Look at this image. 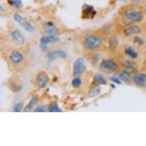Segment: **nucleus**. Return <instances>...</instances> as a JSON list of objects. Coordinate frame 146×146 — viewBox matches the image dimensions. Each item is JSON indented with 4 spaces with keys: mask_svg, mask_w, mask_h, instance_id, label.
Segmentation results:
<instances>
[{
    "mask_svg": "<svg viewBox=\"0 0 146 146\" xmlns=\"http://www.w3.org/2000/svg\"><path fill=\"white\" fill-rule=\"evenodd\" d=\"M124 16L133 22H140L143 19L142 12L135 7H129L125 10Z\"/></svg>",
    "mask_w": 146,
    "mask_h": 146,
    "instance_id": "obj_1",
    "label": "nucleus"
},
{
    "mask_svg": "<svg viewBox=\"0 0 146 146\" xmlns=\"http://www.w3.org/2000/svg\"><path fill=\"white\" fill-rule=\"evenodd\" d=\"M123 1H126V0H123Z\"/></svg>",
    "mask_w": 146,
    "mask_h": 146,
    "instance_id": "obj_31",
    "label": "nucleus"
},
{
    "mask_svg": "<svg viewBox=\"0 0 146 146\" xmlns=\"http://www.w3.org/2000/svg\"><path fill=\"white\" fill-rule=\"evenodd\" d=\"M10 58L14 63L19 64L21 62L23 58V56L20 52L15 50L12 52L10 56Z\"/></svg>",
    "mask_w": 146,
    "mask_h": 146,
    "instance_id": "obj_13",
    "label": "nucleus"
},
{
    "mask_svg": "<svg viewBox=\"0 0 146 146\" xmlns=\"http://www.w3.org/2000/svg\"><path fill=\"white\" fill-rule=\"evenodd\" d=\"M83 15L86 19L92 18L95 15H96V12L94 11L93 7L85 5L83 7Z\"/></svg>",
    "mask_w": 146,
    "mask_h": 146,
    "instance_id": "obj_11",
    "label": "nucleus"
},
{
    "mask_svg": "<svg viewBox=\"0 0 146 146\" xmlns=\"http://www.w3.org/2000/svg\"><path fill=\"white\" fill-rule=\"evenodd\" d=\"M110 80L116 84H121V82L120 80V79L119 78H116V77H111L110 78Z\"/></svg>",
    "mask_w": 146,
    "mask_h": 146,
    "instance_id": "obj_27",
    "label": "nucleus"
},
{
    "mask_svg": "<svg viewBox=\"0 0 146 146\" xmlns=\"http://www.w3.org/2000/svg\"><path fill=\"white\" fill-rule=\"evenodd\" d=\"M133 41L135 44H136L139 46H141L144 44V41L139 37H135L134 38Z\"/></svg>",
    "mask_w": 146,
    "mask_h": 146,
    "instance_id": "obj_24",
    "label": "nucleus"
},
{
    "mask_svg": "<svg viewBox=\"0 0 146 146\" xmlns=\"http://www.w3.org/2000/svg\"><path fill=\"white\" fill-rule=\"evenodd\" d=\"M40 48L41 49V50L42 52H45L48 50V46H46V45L45 44H41V45H40Z\"/></svg>",
    "mask_w": 146,
    "mask_h": 146,
    "instance_id": "obj_28",
    "label": "nucleus"
},
{
    "mask_svg": "<svg viewBox=\"0 0 146 146\" xmlns=\"http://www.w3.org/2000/svg\"><path fill=\"white\" fill-rule=\"evenodd\" d=\"M59 39L54 36H43L40 39L41 44L47 45L48 44L54 43L58 41Z\"/></svg>",
    "mask_w": 146,
    "mask_h": 146,
    "instance_id": "obj_14",
    "label": "nucleus"
},
{
    "mask_svg": "<svg viewBox=\"0 0 146 146\" xmlns=\"http://www.w3.org/2000/svg\"><path fill=\"white\" fill-rule=\"evenodd\" d=\"M100 92V90L99 88L98 87H93L92 88H91L89 92H88V96L91 98H94L96 96H97L98 95H99Z\"/></svg>",
    "mask_w": 146,
    "mask_h": 146,
    "instance_id": "obj_20",
    "label": "nucleus"
},
{
    "mask_svg": "<svg viewBox=\"0 0 146 146\" xmlns=\"http://www.w3.org/2000/svg\"><path fill=\"white\" fill-rule=\"evenodd\" d=\"M86 69L84 61L83 58H78L74 65V76L75 78H79L80 76Z\"/></svg>",
    "mask_w": 146,
    "mask_h": 146,
    "instance_id": "obj_3",
    "label": "nucleus"
},
{
    "mask_svg": "<svg viewBox=\"0 0 146 146\" xmlns=\"http://www.w3.org/2000/svg\"><path fill=\"white\" fill-rule=\"evenodd\" d=\"M141 2V0H131V3L133 5H137Z\"/></svg>",
    "mask_w": 146,
    "mask_h": 146,
    "instance_id": "obj_30",
    "label": "nucleus"
},
{
    "mask_svg": "<svg viewBox=\"0 0 146 146\" xmlns=\"http://www.w3.org/2000/svg\"><path fill=\"white\" fill-rule=\"evenodd\" d=\"M101 44V39L95 35L87 36L84 40V46L89 49H95L100 46Z\"/></svg>",
    "mask_w": 146,
    "mask_h": 146,
    "instance_id": "obj_2",
    "label": "nucleus"
},
{
    "mask_svg": "<svg viewBox=\"0 0 146 146\" xmlns=\"http://www.w3.org/2000/svg\"><path fill=\"white\" fill-rule=\"evenodd\" d=\"M117 64L112 60H104L100 65V69L104 73H110L116 70Z\"/></svg>",
    "mask_w": 146,
    "mask_h": 146,
    "instance_id": "obj_4",
    "label": "nucleus"
},
{
    "mask_svg": "<svg viewBox=\"0 0 146 146\" xmlns=\"http://www.w3.org/2000/svg\"><path fill=\"white\" fill-rule=\"evenodd\" d=\"M141 32L140 28L137 25H131L126 28L124 31V33L125 36H130L134 35L139 34Z\"/></svg>",
    "mask_w": 146,
    "mask_h": 146,
    "instance_id": "obj_12",
    "label": "nucleus"
},
{
    "mask_svg": "<svg viewBox=\"0 0 146 146\" xmlns=\"http://www.w3.org/2000/svg\"><path fill=\"white\" fill-rule=\"evenodd\" d=\"M94 82L102 85H106L107 83L106 80L101 74H97L95 75L94 79Z\"/></svg>",
    "mask_w": 146,
    "mask_h": 146,
    "instance_id": "obj_16",
    "label": "nucleus"
},
{
    "mask_svg": "<svg viewBox=\"0 0 146 146\" xmlns=\"http://www.w3.org/2000/svg\"><path fill=\"white\" fill-rule=\"evenodd\" d=\"M13 18L15 21L19 23L27 31L29 32H32L33 31L34 28L32 25L19 13H15L13 16Z\"/></svg>",
    "mask_w": 146,
    "mask_h": 146,
    "instance_id": "obj_5",
    "label": "nucleus"
},
{
    "mask_svg": "<svg viewBox=\"0 0 146 146\" xmlns=\"http://www.w3.org/2000/svg\"><path fill=\"white\" fill-rule=\"evenodd\" d=\"M38 100V98L37 96H33L32 99L31 100V101L29 102V103L26 106V107L24 108V112H28L29 111H31L35 106V104L37 103Z\"/></svg>",
    "mask_w": 146,
    "mask_h": 146,
    "instance_id": "obj_15",
    "label": "nucleus"
},
{
    "mask_svg": "<svg viewBox=\"0 0 146 146\" xmlns=\"http://www.w3.org/2000/svg\"><path fill=\"white\" fill-rule=\"evenodd\" d=\"M133 81L135 85L140 88L146 87V74H137L133 77Z\"/></svg>",
    "mask_w": 146,
    "mask_h": 146,
    "instance_id": "obj_8",
    "label": "nucleus"
},
{
    "mask_svg": "<svg viewBox=\"0 0 146 146\" xmlns=\"http://www.w3.org/2000/svg\"><path fill=\"white\" fill-rule=\"evenodd\" d=\"M124 69H125L124 71L127 72L129 74H131V73H132L134 70L133 68L131 65H130V64H125L124 65Z\"/></svg>",
    "mask_w": 146,
    "mask_h": 146,
    "instance_id": "obj_25",
    "label": "nucleus"
},
{
    "mask_svg": "<svg viewBox=\"0 0 146 146\" xmlns=\"http://www.w3.org/2000/svg\"><path fill=\"white\" fill-rule=\"evenodd\" d=\"M42 26L44 31L50 36L58 35V31L54 24L51 21H44L42 23Z\"/></svg>",
    "mask_w": 146,
    "mask_h": 146,
    "instance_id": "obj_6",
    "label": "nucleus"
},
{
    "mask_svg": "<svg viewBox=\"0 0 146 146\" xmlns=\"http://www.w3.org/2000/svg\"><path fill=\"white\" fill-rule=\"evenodd\" d=\"M66 56V53L60 50L49 52L46 54V57L50 61H53L57 58H65Z\"/></svg>",
    "mask_w": 146,
    "mask_h": 146,
    "instance_id": "obj_9",
    "label": "nucleus"
},
{
    "mask_svg": "<svg viewBox=\"0 0 146 146\" xmlns=\"http://www.w3.org/2000/svg\"><path fill=\"white\" fill-rule=\"evenodd\" d=\"M9 4L15 8H19L22 6L21 0H9Z\"/></svg>",
    "mask_w": 146,
    "mask_h": 146,
    "instance_id": "obj_21",
    "label": "nucleus"
},
{
    "mask_svg": "<svg viewBox=\"0 0 146 146\" xmlns=\"http://www.w3.org/2000/svg\"><path fill=\"white\" fill-rule=\"evenodd\" d=\"M35 112H46L45 108L43 107H37V108H36V110H35Z\"/></svg>",
    "mask_w": 146,
    "mask_h": 146,
    "instance_id": "obj_29",
    "label": "nucleus"
},
{
    "mask_svg": "<svg viewBox=\"0 0 146 146\" xmlns=\"http://www.w3.org/2000/svg\"><path fill=\"white\" fill-rule=\"evenodd\" d=\"M48 111L50 112H61V110L54 104H51L48 107Z\"/></svg>",
    "mask_w": 146,
    "mask_h": 146,
    "instance_id": "obj_22",
    "label": "nucleus"
},
{
    "mask_svg": "<svg viewBox=\"0 0 146 146\" xmlns=\"http://www.w3.org/2000/svg\"><path fill=\"white\" fill-rule=\"evenodd\" d=\"M49 80V78L46 73L45 72H41L37 77L36 84L39 88H43L46 86Z\"/></svg>",
    "mask_w": 146,
    "mask_h": 146,
    "instance_id": "obj_7",
    "label": "nucleus"
},
{
    "mask_svg": "<svg viewBox=\"0 0 146 146\" xmlns=\"http://www.w3.org/2000/svg\"><path fill=\"white\" fill-rule=\"evenodd\" d=\"M82 84V80L79 78H75L72 82V85L74 88H79Z\"/></svg>",
    "mask_w": 146,
    "mask_h": 146,
    "instance_id": "obj_23",
    "label": "nucleus"
},
{
    "mask_svg": "<svg viewBox=\"0 0 146 146\" xmlns=\"http://www.w3.org/2000/svg\"><path fill=\"white\" fill-rule=\"evenodd\" d=\"M119 44V40L116 37H112L109 40V45L111 48L114 49L117 47Z\"/></svg>",
    "mask_w": 146,
    "mask_h": 146,
    "instance_id": "obj_19",
    "label": "nucleus"
},
{
    "mask_svg": "<svg viewBox=\"0 0 146 146\" xmlns=\"http://www.w3.org/2000/svg\"><path fill=\"white\" fill-rule=\"evenodd\" d=\"M118 78L120 79V80L125 82V83H128L130 81V77H129V74H128L127 72L124 71L121 72L119 74Z\"/></svg>",
    "mask_w": 146,
    "mask_h": 146,
    "instance_id": "obj_17",
    "label": "nucleus"
},
{
    "mask_svg": "<svg viewBox=\"0 0 146 146\" xmlns=\"http://www.w3.org/2000/svg\"><path fill=\"white\" fill-rule=\"evenodd\" d=\"M125 53L132 58H135L137 57V53L132 47L127 48L125 50Z\"/></svg>",
    "mask_w": 146,
    "mask_h": 146,
    "instance_id": "obj_18",
    "label": "nucleus"
},
{
    "mask_svg": "<svg viewBox=\"0 0 146 146\" xmlns=\"http://www.w3.org/2000/svg\"><path fill=\"white\" fill-rule=\"evenodd\" d=\"M13 41L18 45H23L25 43V38L21 32L19 30H15L11 33Z\"/></svg>",
    "mask_w": 146,
    "mask_h": 146,
    "instance_id": "obj_10",
    "label": "nucleus"
},
{
    "mask_svg": "<svg viewBox=\"0 0 146 146\" xmlns=\"http://www.w3.org/2000/svg\"><path fill=\"white\" fill-rule=\"evenodd\" d=\"M21 107H22L21 103H16V104L13 105V110L14 112H20L21 111Z\"/></svg>",
    "mask_w": 146,
    "mask_h": 146,
    "instance_id": "obj_26",
    "label": "nucleus"
}]
</instances>
